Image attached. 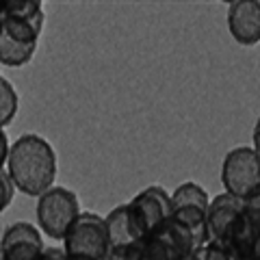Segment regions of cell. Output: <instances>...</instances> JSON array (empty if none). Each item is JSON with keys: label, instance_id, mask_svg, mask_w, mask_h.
Instances as JSON below:
<instances>
[{"label": "cell", "instance_id": "cell-10", "mask_svg": "<svg viewBox=\"0 0 260 260\" xmlns=\"http://www.w3.org/2000/svg\"><path fill=\"white\" fill-rule=\"evenodd\" d=\"M44 251V234L37 225L15 221L5 228L0 239V260H39Z\"/></svg>", "mask_w": 260, "mask_h": 260}, {"label": "cell", "instance_id": "cell-21", "mask_svg": "<svg viewBox=\"0 0 260 260\" xmlns=\"http://www.w3.org/2000/svg\"><path fill=\"white\" fill-rule=\"evenodd\" d=\"M107 260H124V251H121V249H113Z\"/></svg>", "mask_w": 260, "mask_h": 260}, {"label": "cell", "instance_id": "cell-18", "mask_svg": "<svg viewBox=\"0 0 260 260\" xmlns=\"http://www.w3.org/2000/svg\"><path fill=\"white\" fill-rule=\"evenodd\" d=\"M39 260H65V249L63 247H46L44 256Z\"/></svg>", "mask_w": 260, "mask_h": 260}, {"label": "cell", "instance_id": "cell-16", "mask_svg": "<svg viewBox=\"0 0 260 260\" xmlns=\"http://www.w3.org/2000/svg\"><path fill=\"white\" fill-rule=\"evenodd\" d=\"M195 256H198L200 260H234L232 254L223 245L213 243V241H208L206 245H202L198 251H195Z\"/></svg>", "mask_w": 260, "mask_h": 260}, {"label": "cell", "instance_id": "cell-20", "mask_svg": "<svg viewBox=\"0 0 260 260\" xmlns=\"http://www.w3.org/2000/svg\"><path fill=\"white\" fill-rule=\"evenodd\" d=\"M251 148H254L256 154L260 156V117L256 119V126L251 130Z\"/></svg>", "mask_w": 260, "mask_h": 260}, {"label": "cell", "instance_id": "cell-8", "mask_svg": "<svg viewBox=\"0 0 260 260\" xmlns=\"http://www.w3.org/2000/svg\"><path fill=\"white\" fill-rule=\"evenodd\" d=\"M128 210L141 239H145L172 217V193L156 184L148 186L128 202Z\"/></svg>", "mask_w": 260, "mask_h": 260}, {"label": "cell", "instance_id": "cell-14", "mask_svg": "<svg viewBox=\"0 0 260 260\" xmlns=\"http://www.w3.org/2000/svg\"><path fill=\"white\" fill-rule=\"evenodd\" d=\"M35 50H37V46L20 44L15 39L0 35V63L5 68H22V65H26L32 59Z\"/></svg>", "mask_w": 260, "mask_h": 260}, {"label": "cell", "instance_id": "cell-12", "mask_svg": "<svg viewBox=\"0 0 260 260\" xmlns=\"http://www.w3.org/2000/svg\"><path fill=\"white\" fill-rule=\"evenodd\" d=\"M243 204L245 202L241 198H234V195L225 191L210 200V208H208V239L210 241L223 245L243 213Z\"/></svg>", "mask_w": 260, "mask_h": 260}, {"label": "cell", "instance_id": "cell-13", "mask_svg": "<svg viewBox=\"0 0 260 260\" xmlns=\"http://www.w3.org/2000/svg\"><path fill=\"white\" fill-rule=\"evenodd\" d=\"M104 221H107L113 249H126L141 241V234L137 230L133 217H130L128 204H119L113 210H109V215H104Z\"/></svg>", "mask_w": 260, "mask_h": 260}, {"label": "cell", "instance_id": "cell-4", "mask_svg": "<svg viewBox=\"0 0 260 260\" xmlns=\"http://www.w3.org/2000/svg\"><path fill=\"white\" fill-rule=\"evenodd\" d=\"M63 249L68 256L87 258V260H107L113 251L107 221L95 213H80V217L70 228L63 239Z\"/></svg>", "mask_w": 260, "mask_h": 260}, {"label": "cell", "instance_id": "cell-7", "mask_svg": "<svg viewBox=\"0 0 260 260\" xmlns=\"http://www.w3.org/2000/svg\"><path fill=\"white\" fill-rule=\"evenodd\" d=\"M44 24L46 13L39 0H9L0 11V35L20 44L37 46Z\"/></svg>", "mask_w": 260, "mask_h": 260}, {"label": "cell", "instance_id": "cell-15", "mask_svg": "<svg viewBox=\"0 0 260 260\" xmlns=\"http://www.w3.org/2000/svg\"><path fill=\"white\" fill-rule=\"evenodd\" d=\"M18 113V93L9 78H0V126L7 128Z\"/></svg>", "mask_w": 260, "mask_h": 260}, {"label": "cell", "instance_id": "cell-9", "mask_svg": "<svg viewBox=\"0 0 260 260\" xmlns=\"http://www.w3.org/2000/svg\"><path fill=\"white\" fill-rule=\"evenodd\" d=\"M243 213L223 247L234 260H254L260 247V191L243 200Z\"/></svg>", "mask_w": 260, "mask_h": 260}, {"label": "cell", "instance_id": "cell-23", "mask_svg": "<svg viewBox=\"0 0 260 260\" xmlns=\"http://www.w3.org/2000/svg\"><path fill=\"white\" fill-rule=\"evenodd\" d=\"M254 260H260V247H258V251H256V258Z\"/></svg>", "mask_w": 260, "mask_h": 260}, {"label": "cell", "instance_id": "cell-19", "mask_svg": "<svg viewBox=\"0 0 260 260\" xmlns=\"http://www.w3.org/2000/svg\"><path fill=\"white\" fill-rule=\"evenodd\" d=\"M9 152H11V148H9V143H7V133L3 130V133H0V158H3V165L7 162V158H9Z\"/></svg>", "mask_w": 260, "mask_h": 260}, {"label": "cell", "instance_id": "cell-3", "mask_svg": "<svg viewBox=\"0 0 260 260\" xmlns=\"http://www.w3.org/2000/svg\"><path fill=\"white\" fill-rule=\"evenodd\" d=\"M80 213L83 210H80L78 195L72 189H65V186H52L42 198H37V228L42 230V234L54 241H63L68 237L70 228L74 225Z\"/></svg>", "mask_w": 260, "mask_h": 260}, {"label": "cell", "instance_id": "cell-24", "mask_svg": "<svg viewBox=\"0 0 260 260\" xmlns=\"http://www.w3.org/2000/svg\"><path fill=\"white\" fill-rule=\"evenodd\" d=\"M189 260H200V258H198V256H195V254H193V256H191V258H189Z\"/></svg>", "mask_w": 260, "mask_h": 260}, {"label": "cell", "instance_id": "cell-1", "mask_svg": "<svg viewBox=\"0 0 260 260\" xmlns=\"http://www.w3.org/2000/svg\"><path fill=\"white\" fill-rule=\"evenodd\" d=\"M5 169L20 193L42 198L56 180V152L42 135H22L11 143Z\"/></svg>", "mask_w": 260, "mask_h": 260}, {"label": "cell", "instance_id": "cell-6", "mask_svg": "<svg viewBox=\"0 0 260 260\" xmlns=\"http://www.w3.org/2000/svg\"><path fill=\"white\" fill-rule=\"evenodd\" d=\"M221 184L225 193L241 200L260 191V156L251 145H239L223 156Z\"/></svg>", "mask_w": 260, "mask_h": 260}, {"label": "cell", "instance_id": "cell-17", "mask_svg": "<svg viewBox=\"0 0 260 260\" xmlns=\"http://www.w3.org/2000/svg\"><path fill=\"white\" fill-rule=\"evenodd\" d=\"M0 208H7L13 202V193H15V189H18V186H15V182L11 180V176H9V172H7V169L3 167V172H0Z\"/></svg>", "mask_w": 260, "mask_h": 260}, {"label": "cell", "instance_id": "cell-11", "mask_svg": "<svg viewBox=\"0 0 260 260\" xmlns=\"http://www.w3.org/2000/svg\"><path fill=\"white\" fill-rule=\"evenodd\" d=\"M228 32L239 46L260 44V0H234L225 13Z\"/></svg>", "mask_w": 260, "mask_h": 260}, {"label": "cell", "instance_id": "cell-22", "mask_svg": "<svg viewBox=\"0 0 260 260\" xmlns=\"http://www.w3.org/2000/svg\"><path fill=\"white\" fill-rule=\"evenodd\" d=\"M65 260H87V258H76V256H68V254H65Z\"/></svg>", "mask_w": 260, "mask_h": 260}, {"label": "cell", "instance_id": "cell-5", "mask_svg": "<svg viewBox=\"0 0 260 260\" xmlns=\"http://www.w3.org/2000/svg\"><path fill=\"white\" fill-rule=\"evenodd\" d=\"M210 195L198 182H182L172 191V217L184 223L198 241V249L206 245L208 239V208Z\"/></svg>", "mask_w": 260, "mask_h": 260}, {"label": "cell", "instance_id": "cell-2", "mask_svg": "<svg viewBox=\"0 0 260 260\" xmlns=\"http://www.w3.org/2000/svg\"><path fill=\"white\" fill-rule=\"evenodd\" d=\"M121 251L124 260H189L198 251V241L184 223L169 217L152 234Z\"/></svg>", "mask_w": 260, "mask_h": 260}]
</instances>
